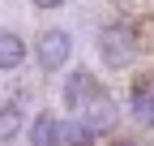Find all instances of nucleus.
Here are the masks:
<instances>
[{
    "label": "nucleus",
    "mask_w": 154,
    "mask_h": 146,
    "mask_svg": "<svg viewBox=\"0 0 154 146\" xmlns=\"http://www.w3.org/2000/svg\"><path fill=\"white\" fill-rule=\"evenodd\" d=\"M99 60L107 69H128L133 60H137V34H133L128 26H103L99 30Z\"/></svg>",
    "instance_id": "obj_1"
},
{
    "label": "nucleus",
    "mask_w": 154,
    "mask_h": 146,
    "mask_svg": "<svg viewBox=\"0 0 154 146\" xmlns=\"http://www.w3.org/2000/svg\"><path fill=\"white\" fill-rule=\"evenodd\" d=\"M73 56V34L60 30V26H47V30H38L34 34V60L43 73H60Z\"/></svg>",
    "instance_id": "obj_2"
},
{
    "label": "nucleus",
    "mask_w": 154,
    "mask_h": 146,
    "mask_svg": "<svg viewBox=\"0 0 154 146\" xmlns=\"http://www.w3.org/2000/svg\"><path fill=\"white\" fill-rule=\"evenodd\" d=\"M99 95H103V86H99V78H94L90 69H73V73H69V82H64V90H60L64 112H69L73 120L82 116V112H86V107L99 99Z\"/></svg>",
    "instance_id": "obj_3"
},
{
    "label": "nucleus",
    "mask_w": 154,
    "mask_h": 146,
    "mask_svg": "<svg viewBox=\"0 0 154 146\" xmlns=\"http://www.w3.org/2000/svg\"><path fill=\"white\" fill-rule=\"evenodd\" d=\"M77 120H82L86 129H90V138H99V133H111V129H116V120H120V107H116V99L103 90V95L94 99V103H90V107H86V112L77 116Z\"/></svg>",
    "instance_id": "obj_4"
},
{
    "label": "nucleus",
    "mask_w": 154,
    "mask_h": 146,
    "mask_svg": "<svg viewBox=\"0 0 154 146\" xmlns=\"http://www.w3.org/2000/svg\"><path fill=\"white\" fill-rule=\"evenodd\" d=\"M60 133H64V120L56 112H34L30 129H26V142L30 146H60Z\"/></svg>",
    "instance_id": "obj_5"
},
{
    "label": "nucleus",
    "mask_w": 154,
    "mask_h": 146,
    "mask_svg": "<svg viewBox=\"0 0 154 146\" xmlns=\"http://www.w3.org/2000/svg\"><path fill=\"white\" fill-rule=\"evenodd\" d=\"M30 56V43L17 30H0V73H17Z\"/></svg>",
    "instance_id": "obj_6"
},
{
    "label": "nucleus",
    "mask_w": 154,
    "mask_h": 146,
    "mask_svg": "<svg viewBox=\"0 0 154 146\" xmlns=\"http://www.w3.org/2000/svg\"><path fill=\"white\" fill-rule=\"evenodd\" d=\"M22 125H26L22 107H17V103H0V146L17 142V133H22Z\"/></svg>",
    "instance_id": "obj_7"
},
{
    "label": "nucleus",
    "mask_w": 154,
    "mask_h": 146,
    "mask_svg": "<svg viewBox=\"0 0 154 146\" xmlns=\"http://www.w3.org/2000/svg\"><path fill=\"white\" fill-rule=\"evenodd\" d=\"M128 107H133V120L154 125V90H150V86H133V99H128Z\"/></svg>",
    "instance_id": "obj_8"
},
{
    "label": "nucleus",
    "mask_w": 154,
    "mask_h": 146,
    "mask_svg": "<svg viewBox=\"0 0 154 146\" xmlns=\"http://www.w3.org/2000/svg\"><path fill=\"white\" fill-rule=\"evenodd\" d=\"M60 146H90V129L82 120H69L64 133H60Z\"/></svg>",
    "instance_id": "obj_9"
},
{
    "label": "nucleus",
    "mask_w": 154,
    "mask_h": 146,
    "mask_svg": "<svg viewBox=\"0 0 154 146\" xmlns=\"http://www.w3.org/2000/svg\"><path fill=\"white\" fill-rule=\"evenodd\" d=\"M30 5H34V9H43V13H51V9H60L64 0H30Z\"/></svg>",
    "instance_id": "obj_10"
},
{
    "label": "nucleus",
    "mask_w": 154,
    "mask_h": 146,
    "mask_svg": "<svg viewBox=\"0 0 154 146\" xmlns=\"http://www.w3.org/2000/svg\"><path fill=\"white\" fill-rule=\"evenodd\" d=\"M116 146H141V142H116Z\"/></svg>",
    "instance_id": "obj_11"
}]
</instances>
